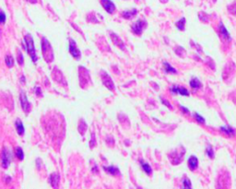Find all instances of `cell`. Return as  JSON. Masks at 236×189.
<instances>
[{
	"label": "cell",
	"mask_w": 236,
	"mask_h": 189,
	"mask_svg": "<svg viewBox=\"0 0 236 189\" xmlns=\"http://www.w3.org/2000/svg\"><path fill=\"white\" fill-rule=\"evenodd\" d=\"M42 53L43 59L45 60L46 63H51L54 60L55 56H54L53 48L48 40L45 37L42 38Z\"/></svg>",
	"instance_id": "cell-1"
},
{
	"label": "cell",
	"mask_w": 236,
	"mask_h": 189,
	"mask_svg": "<svg viewBox=\"0 0 236 189\" xmlns=\"http://www.w3.org/2000/svg\"><path fill=\"white\" fill-rule=\"evenodd\" d=\"M24 42L26 43L25 46V50H27V53L29 54V56H31L32 60L33 61V63H36L38 60V56L36 54V49H35V45H34V42H33V38L32 37L31 34H27L24 37Z\"/></svg>",
	"instance_id": "cell-2"
},
{
	"label": "cell",
	"mask_w": 236,
	"mask_h": 189,
	"mask_svg": "<svg viewBox=\"0 0 236 189\" xmlns=\"http://www.w3.org/2000/svg\"><path fill=\"white\" fill-rule=\"evenodd\" d=\"M12 160V154L8 148H4L2 151V167L7 169Z\"/></svg>",
	"instance_id": "cell-3"
},
{
	"label": "cell",
	"mask_w": 236,
	"mask_h": 189,
	"mask_svg": "<svg viewBox=\"0 0 236 189\" xmlns=\"http://www.w3.org/2000/svg\"><path fill=\"white\" fill-rule=\"evenodd\" d=\"M69 53L71 54V56L76 59H80V57H81V53H80L79 49L78 48L76 42L73 39L69 40Z\"/></svg>",
	"instance_id": "cell-4"
},
{
	"label": "cell",
	"mask_w": 236,
	"mask_h": 189,
	"mask_svg": "<svg viewBox=\"0 0 236 189\" xmlns=\"http://www.w3.org/2000/svg\"><path fill=\"white\" fill-rule=\"evenodd\" d=\"M101 75H102V80H103V85H104L108 89L113 91L114 89H115V87H114V83H113L112 78L109 76V74H107L106 72L103 71V72L101 73Z\"/></svg>",
	"instance_id": "cell-5"
},
{
	"label": "cell",
	"mask_w": 236,
	"mask_h": 189,
	"mask_svg": "<svg viewBox=\"0 0 236 189\" xmlns=\"http://www.w3.org/2000/svg\"><path fill=\"white\" fill-rule=\"evenodd\" d=\"M146 26H147V22L145 20H137L132 25V31L135 34L140 35L142 33L143 30L146 28Z\"/></svg>",
	"instance_id": "cell-6"
},
{
	"label": "cell",
	"mask_w": 236,
	"mask_h": 189,
	"mask_svg": "<svg viewBox=\"0 0 236 189\" xmlns=\"http://www.w3.org/2000/svg\"><path fill=\"white\" fill-rule=\"evenodd\" d=\"M19 99H20V104H21V107H22L23 111H24L26 113H29L31 112V106L32 105H31L30 102L28 101L26 94L23 91H21V93H20Z\"/></svg>",
	"instance_id": "cell-7"
},
{
	"label": "cell",
	"mask_w": 236,
	"mask_h": 189,
	"mask_svg": "<svg viewBox=\"0 0 236 189\" xmlns=\"http://www.w3.org/2000/svg\"><path fill=\"white\" fill-rule=\"evenodd\" d=\"M101 3L103 8L105 9V11L108 12L109 14H113L114 12L115 5L113 4V1H111V0H101Z\"/></svg>",
	"instance_id": "cell-8"
},
{
	"label": "cell",
	"mask_w": 236,
	"mask_h": 189,
	"mask_svg": "<svg viewBox=\"0 0 236 189\" xmlns=\"http://www.w3.org/2000/svg\"><path fill=\"white\" fill-rule=\"evenodd\" d=\"M187 164H188V167H189V169L191 171H194L198 166V159L197 158V156L192 155V156L189 157V159H188Z\"/></svg>",
	"instance_id": "cell-9"
},
{
	"label": "cell",
	"mask_w": 236,
	"mask_h": 189,
	"mask_svg": "<svg viewBox=\"0 0 236 189\" xmlns=\"http://www.w3.org/2000/svg\"><path fill=\"white\" fill-rule=\"evenodd\" d=\"M111 38L113 40V42L114 43V45L118 46L120 49H125V43L124 42L118 37L117 34H115L114 32H111Z\"/></svg>",
	"instance_id": "cell-10"
},
{
	"label": "cell",
	"mask_w": 236,
	"mask_h": 189,
	"mask_svg": "<svg viewBox=\"0 0 236 189\" xmlns=\"http://www.w3.org/2000/svg\"><path fill=\"white\" fill-rule=\"evenodd\" d=\"M171 90L175 93V94H180L182 96H189V91L187 90V89L184 87H173L171 88Z\"/></svg>",
	"instance_id": "cell-11"
},
{
	"label": "cell",
	"mask_w": 236,
	"mask_h": 189,
	"mask_svg": "<svg viewBox=\"0 0 236 189\" xmlns=\"http://www.w3.org/2000/svg\"><path fill=\"white\" fill-rule=\"evenodd\" d=\"M59 181H60V176H59V174L57 173H53L50 175V183H51V185L54 188H57L58 187Z\"/></svg>",
	"instance_id": "cell-12"
},
{
	"label": "cell",
	"mask_w": 236,
	"mask_h": 189,
	"mask_svg": "<svg viewBox=\"0 0 236 189\" xmlns=\"http://www.w3.org/2000/svg\"><path fill=\"white\" fill-rule=\"evenodd\" d=\"M103 170L110 174L111 175H120V171L119 169H118L116 166H113V165H110V166H104L103 167Z\"/></svg>",
	"instance_id": "cell-13"
},
{
	"label": "cell",
	"mask_w": 236,
	"mask_h": 189,
	"mask_svg": "<svg viewBox=\"0 0 236 189\" xmlns=\"http://www.w3.org/2000/svg\"><path fill=\"white\" fill-rule=\"evenodd\" d=\"M15 126H16V130H17V133L19 135V136H23L24 135V132H25V128H24V126H23L22 122L20 119H18L16 120V123H15Z\"/></svg>",
	"instance_id": "cell-14"
},
{
	"label": "cell",
	"mask_w": 236,
	"mask_h": 189,
	"mask_svg": "<svg viewBox=\"0 0 236 189\" xmlns=\"http://www.w3.org/2000/svg\"><path fill=\"white\" fill-rule=\"evenodd\" d=\"M137 14V9L134 8V9H131V10H125V11L122 13V16H123L125 19H129L135 17Z\"/></svg>",
	"instance_id": "cell-15"
},
{
	"label": "cell",
	"mask_w": 236,
	"mask_h": 189,
	"mask_svg": "<svg viewBox=\"0 0 236 189\" xmlns=\"http://www.w3.org/2000/svg\"><path fill=\"white\" fill-rule=\"evenodd\" d=\"M220 31H221V34L222 35V37H223L224 39H226V40H228V41H231V37L229 32L227 31V29L225 28V26L222 24V23H221V25H220Z\"/></svg>",
	"instance_id": "cell-16"
},
{
	"label": "cell",
	"mask_w": 236,
	"mask_h": 189,
	"mask_svg": "<svg viewBox=\"0 0 236 189\" xmlns=\"http://www.w3.org/2000/svg\"><path fill=\"white\" fill-rule=\"evenodd\" d=\"M140 164H141V167H142L143 171H144L147 174L151 175V174H152V169H151L150 165L149 163H147V162H144L143 160H140Z\"/></svg>",
	"instance_id": "cell-17"
},
{
	"label": "cell",
	"mask_w": 236,
	"mask_h": 189,
	"mask_svg": "<svg viewBox=\"0 0 236 189\" xmlns=\"http://www.w3.org/2000/svg\"><path fill=\"white\" fill-rule=\"evenodd\" d=\"M163 65H164L165 71H166L167 73H171V74H176L177 73V70L174 67H173L168 62H163Z\"/></svg>",
	"instance_id": "cell-18"
},
{
	"label": "cell",
	"mask_w": 236,
	"mask_h": 189,
	"mask_svg": "<svg viewBox=\"0 0 236 189\" xmlns=\"http://www.w3.org/2000/svg\"><path fill=\"white\" fill-rule=\"evenodd\" d=\"M189 84H190V87L193 88V89H199V88H201V86H202L200 80H199L198 79H197V78L192 79L190 80Z\"/></svg>",
	"instance_id": "cell-19"
},
{
	"label": "cell",
	"mask_w": 236,
	"mask_h": 189,
	"mask_svg": "<svg viewBox=\"0 0 236 189\" xmlns=\"http://www.w3.org/2000/svg\"><path fill=\"white\" fill-rule=\"evenodd\" d=\"M221 131H222V132H224L225 134H227V135H234L235 134V130L232 128V127H229V126H226V127H221Z\"/></svg>",
	"instance_id": "cell-20"
},
{
	"label": "cell",
	"mask_w": 236,
	"mask_h": 189,
	"mask_svg": "<svg viewBox=\"0 0 236 189\" xmlns=\"http://www.w3.org/2000/svg\"><path fill=\"white\" fill-rule=\"evenodd\" d=\"M185 22H186V19H185V18H182L180 20H178L177 22H176V27H177V29L178 30H180V31H184V28H185Z\"/></svg>",
	"instance_id": "cell-21"
},
{
	"label": "cell",
	"mask_w": 236,
	"mask_h": 189,
	"mask_svg": "<svg viewBox=\"0 0 236 189\" xmlns=\"http://www.w3.org/2000/svg\"><path fill=\"white\" fill-rule=\"evenodd\" d=\"M87 124L84 122V120L83 119H81L80 120V122H79V132L83 136L84 135V133L87 131Z\"/></svg>",
	"instance_id": "cell-22"
},
{
	"label": "cell",
	"mask_w": 236,
	"mask_h": 189,
	"mask_svg": "<svg viewBox=\"0 0 236 189\" xmlns=\"http://www.w3.org/2000/svg\"><path fill=\"white\" fill-rule=\"evenodd\" d=\"M15 154H16V157L19 160H22L23 159H24V152H23V150L20 148V147H17L16 150H15Z\"/></svg>",
	"instance_id": "cell-23"
},
{
	"label": "cell",
	"mask_w": 236,
	"mask_h": 189,
	"mask_svg": "<svg viewBox=\"0 0 236 189\" xmlns=\"http://www.w3.org/2000/svg\"><path fill=\"white\" fill-rule=\"evenodd\" d=\"M5 61H6V65L8 67H12L14 66V59L11 56H7Z\"/></svg>",
	"instance_id": "cell-24"
},
{
	"label": "cell",
	"mask_w": 236,
	"mask_h": 189,
	"mask_svg": "<svg viewBox=\"0 0 236 189\" xmlns=\"http://www.w3.org/2000/svg\"><path fill=\"white\" fill-rule=\"evenodd\" d=\"M206 154H207L210 159H212V158L214 157V150H213V149H212L211 146H208V147L207 148V150H206Z\"/></svg>",
	"instance_id": "cell-25"
},
{
	"label": "cell",
	"mask_w": 236,
	"mask_h": 189,
	"mask_svg": "<svg viewBox=\"0 0 236 189\" xmlns=\"http://www.w3.org/2000/svg\"><path fill=\"white\" fill-rule=\"evenodd\" d=\"M183 186L184 188H191L192 186V184H191V181L188 179V178H184L183 180Z\"/></svg>",
	"instance_id": "cell-26"
},
{
	"label": "cell",
	"mask_w": 236,
	"mask_h": 189,
	"mask_svg": "<svg viewBox=\"0 0 236 189\" xmlns=\"http://www.w3.org/2000/svg\"><path fill=\"white\" fill-rule=\"evenodd\" d=\"M17 60H18V63H19L20 66H22V65H23V63H24V57H23V56H22V54H21V52H20V51H18V56H17Z\"/></svg>",
	"instance_id": "cell-27"
},
{
	"label": "cell",
	"mask_w": 236,
	"mask_h": 189,
	"mask_svg": "<svg viewBox=\"0 0 236 189\" xmlns=\"http://www.w3.org/2000/svg\"><path fill=\"white\" fill-rule=\"evenodd\" d=\"M6 19H7V16H6L5 12L2 9H0V24H3V23H5Z\"/></svg>",
	"instance_id": "cell-28"
},
{
	"label": "cell",
	"mask_w": 236,
	"mask_h": 189,
	"mask_svg": "<svg viewBox=\"0 0 236 189\" xmlns=\"http://www.w3.org/2000/svg\"><path fill=\"white\" fill-rule=\"evenodd\" d=\"M195 118H196V120L198 122V123H200V124H204L205 123V118L204 117H202L199 113H195Z\"/></svg>",
	"instance_id": "cell-29"
},
{
	"label": "cell",
	"mask_w": 236,
	"mask_h": 189,
	"mask_svg": "<svg viewBox=\"0 0 236 189\" xmlns=\"http://www.w3.org/2000/svg\"><path fill=\"white\" fill-rule=\"evenodd\" d=\"M96 144V140H95V134L91 133V138H90V148L94 147Z\"/></svg>",
	"instance_id": "cell-30"
},
{
	"label": "cell",
	"mask_w": 236,
	"mask_h": 189,
	"mask_svg": "<svg viewBox=\"0 0 236 189\" xmlns=\"http://www.w3.org/2000/svg\"><path fill=\"white\" fill-rule=\"evenodd\" d=\"M229 9H230V11H231L233 15H236V1L229 8Z\"/></svg>",
	"instance_id": "cell-31"
},
{
	"label": "cell",
	"mask_w": 236,
	"mask_h": 189,
	"mask_svg": "<svg viewBox=\"0 0 236 189\" xmlns=\"http://www.w3.org/2000/svg\"><path fill=\"white\" fill-rule=\"evenodd\" d=\"M160 101H161V103L164 104V105H166L168 108H170V109H172L173 108V106H172V104L167 101V100H165V99H163V98H160Z\"/></svg>",
	"instance_id": "cell-32"
},
{
	"label": "cell",
	"mask_w": 236,
	"mask_h": 189,
	"mask_svg": "<svg viewBox=\"0 0 236 189\" xmlns=\"http://www.w3.org/2000/svg\"><path fill=\"white\" fill-rule=\"evenodd\" d=\"M180 109H181L182 112L184 113H190L189 109H187L186 107H184V106H183V105H180Z\"/></svg>",
	"instance_id": "cell-33"
},
{
	"label": "cell",
	"mask_w": 236,
	"mask_h": 189,
	"mask_svg": "<svg viewBox=\"0 0 236 189\" xmlns=\"http://www.w3.org/2000/svg\"><path fill=\"white\" fill-rule=\"evenodd\" d=\"M35 91H36V95L37 96H41L42 95V89L40 87H36L35 88Z\"/></svg>",
	"instance_id": "cell-34"
},
{
	"label": "cell",
	"mask_w": 236,
	"mask_h": 189,
	"mask_svg": "<svg viewBox=\"0 0 236 189\" xmlns=\"http://www.w3.org/2000/svg\"><path fill=\"white\" fill-rule=\"evenodd\" d=\"M20 80H21V82H22V83H24V82H25V78H24V76H21V78H20Z\"/></svg>",
	"instance_id": "cell-35"
}]
</instances>
